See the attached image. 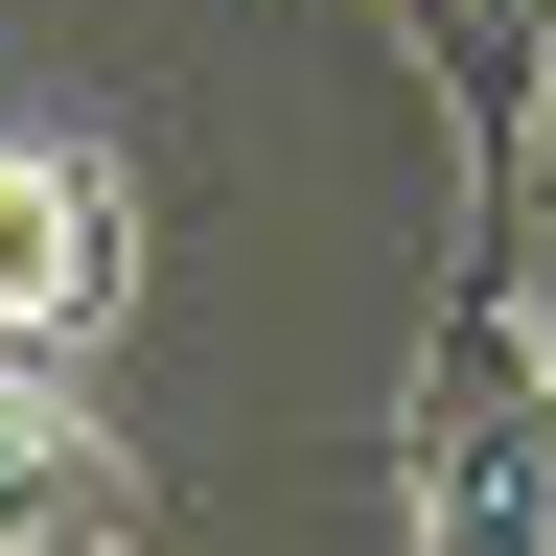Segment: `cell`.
<instances>
[{
	"mask_svg": "<svg viewBox=\"0 0 556 556\" xmlns=\"http://www.w3.org/2000/svg\"><path fill=\"white\" fill-rule=\"evenodd\" d=\"M139 302V186L93 139H0V348H93Z\"/></svg>",
	"mask_w": 556,
	"mask_h": 556,
	"instance_id": "3",
	"label": "cell"
},
{
	"mask_svg": "<svg viewBox=\"0 0 556 556\" xmlns=\"http://www.w3.org/2000/svg\"><path fill=\"white\" fill-rule=\"evenodd\" d=\"M163 533V464L93 417L70 348H0V556H139Z\"/></svg>",
	"mask_w": 556,
	"mask_h": 556,
	"instance_id": "2",
	"label": "cell"
},
{
	"mask_svg": "<svg viewBox=\"0 0 556 556\" xmlns=\"http://www.w3.org/2000/svg\"><path fill=\"white\" fill-rule=\"evenodd\" d=\"M417 70H441L464 116H533V70H556V0H394Z\"/></svg>",
	"mask_w": 556,
	"mask_h": 556,
	"instance_id": "4",
	"label": "cell"
},
{
	"mask_svg": "<svg viewBox=\"0 0 556 556\" xmlns=\"http://www.w3.org/2000/svg\"><path fill=\"white\" fill-rule=\"evenodd\" d=\"M394 486H417V556H556V371H533L510 278L417 325V394H394Z\"/></svg>",
	"mask_w": 556,
	"mask_h": 556,
	"instance_id": "1",
	"label": "cell"
},
{
	"mask_svg": "<svg viewBox=\"0 0 556 556\" xmlns=\"http://www.w3.org/2000/svg\"><path fill=\"white\" fill-rule=\"evenodd\" d=\"M510 325H533V371H556V70H533V163H510Z\"/></svg>",
	"mask_w": 556,
	"mask_h": 556,
	"instance_id": "5",
	"label": "cell"
}]
</instances>
